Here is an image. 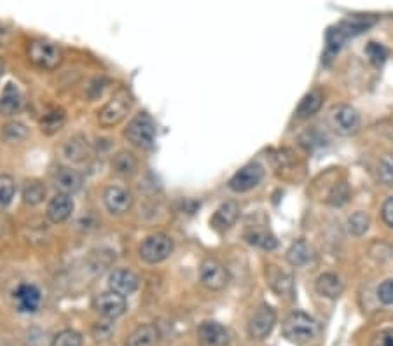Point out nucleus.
Wrapping results in <instances>:
<instances>
[{
    "mask_svg": "<svg viewBox=\"0 0 393 346\" xmlns=\"http://www.w3.org/2000/svg\"><path fill=\"white\" fill-rule=\"evenodd\" d=\"M283 336L296 345L311 341L319 336V322L304 311H294L283 322Z\"/></svg>",
    "mask_w": 393,
    "mask_h": 346,
    "instance_id": "1",
    "label": "nucleus"
},
{
    "mask_svg": "<svg viewBox=\"0 0 393 346\" xmlns=\"http://www.w3.org/2000/svg\"><path fill=\"white\" fill-rule=\"evenodd\" d=\"M29 58L33 65L44 70H56L63 62V51L58 44L46 39L32 40L29 46Z\"/></svg>",
    "mask_w": 393,
    "mask_h": 346,
    "instance_id": "2",
    "label": "nucleus"
},
{
    "mask_svg": "<svg viewBox=\"0 0 393 346\" xmlns=\"http://www.w3.org/2000/svg\"><path fill=\"white\" fill-rule=\"evenodd\" d=\"M125 135L129 144L135 147L149 149L156 140V123L147 112H140L129 121Z\"/></svg>",
    "mask_w": 393,
    "mask_h": 346,
    "instance_id": "3",
    "label": "nucleus"
},
{
    "mask_svg": "<svg viewBox=\"0 0 393 346\" xmlns=\"http://www.w3.org/2000/svg\"><path fill=\"white\" fill-rule=\"evenodd\" d=\"M173 252V240L165 233H154L147 236L140 245V259L147 264H159L168 259Z\"/></svg>",
    "mask_w": 393,
    "mask_h": 346,
    "instance_id": "4",
    "label": "nucleus"
},
{
    "mask_svg": "<svg viewBox=\"0 0 393 346\" xmlns=\"http://www.w3.org/2000/svg\"><path fill=\"white\" fill-rule=\"evenodd\" d=\"M133 98L128 91H119L115 97H112L98 112V123L104 128L118 126L131 108Z\"/></svg>",
    "mask_w": 393,
    "mask_h": 346,
    "instance_id": "5",
    "label": "nucleus"
},
{
    "mask_svg": "<svg viewBox=\"0 0 393 346\" xmlns=\"http://www.w3.org/2000/svg\"><path fill=\"white\" fill-rule=\"evenodd\" d=\"M329 123L334 131L343 137H351L360 130V115L351 105H336L329 115Z\"/></svg>",
    "mask_w": 393,
    "mask_h": 346,
    "instance_id": "6",
    "label": "nucleus"
},
{
    "mask_svg": "<svg viewBox=\"0 0 393 346\" xmlns=\"http://www.w3.org/2000/svg\"><path fill=\"white\" fill-rule=\"evenodd\" d=\"M262 179H264V168L259 163H250L232 175L231 181H229V189L234 192H247L257 188Z\"/></svg>",
    "mask_w": 393,
    "mask_h": 346,
    "instance_id": "7",
    "label": "nucleus"
},
{
    "mask_svg": "<svg viewBox=\"0 0 393 346\" xmlns=\"http://www.w3.org/2000/svg\"><path fill=\"white\" fill-rule=\"evenodd\" d=\"M276 324V311L275 308L269 306V304H261L257 308V311L254 313V317L250 318L248 322V336L252 339H257V341H262V339L268 338L271 334L273 327Z\"/></svg>",
    "mask_w": 393,
    "mask_h": 346,
    "instance_id": "8",
    "label": "nucleus"
},
{
    "mask_svg": "<svg viewBox=\"0 0 393 346\" xmlns=\"http://www.w3.org/2000/svg\"><path fill=\"white\" fill-rule=\"evenodd\" d=\"M200 281L210 290H222L229 281V273L217 259H204L200 264Z\"/></svg>",
    "mask_w": 393,
    "mask_h": 346,
    "instance_id": "9",
    "label": "nucleus"
},
{
    "mask_svg": "<svg viewBox=\"0 0 393 346\" xmlns=\"http://www.w3.org/2000/svg\"><path fill=\"white\" fill-rule=\"evenodd\" d=\"M138 277L128 267H119L109 274V290L119 294V296H131L138 288Z\"/></svg>",
    "mask_w": 393,
    "mask_h": 346,
    "instance_id": "10",
    "label": "nucleus"
},
{
    "mask_svg": "<svg viewBox=\"0 0 393 346\" xmlns=\"http://www.w3.org/2000/svg\"><path fill=\"white\" fill-rule=\"evenodd\" d=\"M104 203L112 215H125L133 206L131 192L119 186H109L104 191Z\"/></svg>",
    "mask_w": 393,
    "mask_h": 346,
    "instance_id": "11",
    "label": "nucleus"
},
{
    "mask_svg": "<svg viewBox=\"0 0 393 346\" xmlns=\"http://www.w3.org/2000/svg\"><path fill=\"white\" fill-rule=\"evenodd\" d=\"M95 308H97L98 313L105 318H119L121 315L126 313V297L125 296H119V294L112 293V290H107V293L100 294V296L95 299Z\"/></svg>",
    "mask_w": 393,
    "mask_h": 346,
    "instance_id": "12",
    "label": "nucleus"
},
{
    "mask_svg": "<svg viewBox=\"0 0 393 346\" xmlns=\"http://www.w3.org/2000/svg\"><path fill=\"white\" fill-rule=\"evenodd\" d=\"M198 339L203 346H229L231 334L218 322H203L198 327Z\"/></svg>",
    "mask_w": 393,
    "mask_h": 346,
    "instance_id": "13",
    "label": "nucleus"
},
{
    "mask_svg": "<svg viewBox=\"0 0 393 346\" xmlns=\"http://www.w3.org/2000/svg\"><path fill=\"white\" fill-rule=\"evenodd\" d=\"M84 177L83 173L77 172L74 168H68V166H61L54 173V186L60 191V195L72 196L83 188Z\"/></svg>",
    "mask_w": 393,
    "mask_h": 346,
    "instance_id": "14",
    "label": "nucleus"
},
{
    "mask_svg": "<svg viewBox=\"0 0 393 346\" xmlns=\"http://www.w3.org/2000/svg\"><path fill=\"white\" fill-rule=\"evenodd\" d=\"M15 301L18 303V310L23 313H35L42 303V294L39 287L33 283H22L15 290Z\"/></svg>",
    "mask_w": 393,
    "mask_h": 346,
    "instance_id": "15",
    "label": "nucleus"
},
{
    "mask_svg": "<svg viewBox=\"0 0 393 346\" xmlns=\"http://www.w3.org/2000/svg\"><path fill=\"white\" fill-rule=\"evenodd\" d=\"M238 217H240V205L236 201H225L215 210V213L210 219V224L215 231L222 233V231H227L229 227L234 226Z\"/></svg>",
    "mask_w": 393,
    "mask_h": 346,
    "instance_id": "16",
    "label": "nucleus"
},
{
    "mask_svg": "<svg viewBox=\"0 0 393 346\" xmlns=\"http://www.w3.org/2000/svg\"><path fill=\"white\" fill-rule=\"evenodd\" d=\"M72 212H74V199H72V196L60 195V192H58V195L47 203L46 215L53 224H63L65 220L70 219Z\"/></svg>",
    "mask_w": 393,
    "mask_h": 346,
    "instance_id": "17",
    "label": "nucleus"
},
{
    "mask_svg": "<svg viewBox=\"0 0 393 346\" xmlns=\"http://www.w3.org/2000/svg\"><path fill=\"white\" fill-rule=\"evenodd\" d=\"M25 98L16 84L8 83L0 93V112L4 115H15L23 108Z\"/></svg>",
    "mask_w": 393,
    "mask_h": 346,
    "instance_id": "18",
    "label": "nucleus"
},
{
    "mask_svg": "<svg viewBox=\"0 0 393 346\" xmlns=\"http://www.w3.org/2000/svg\"><path fill=\"white\" fill-rule=\"evenodd\" d=\"M314 288H316V293L320 296L329 297V299H337L343 294V281L337 274L323 273L314 281Z\"/></svg>",
    "mask_w": 393,
    "mask_h": 346,
    "instance_id": "19",
    "label": "nucleus"
},
{
    "mask_svg": "<svg viewBox=\"0 0 393 346\" xmlns=\"http://www.w3.org/2000/svg\"><path fill=\"white\" fill-rule=\"evenodd\" d=\"M159 339V331L156 325L145 324L136 327L131 334L126 338L125 346H154Z\"/></svg>",
    "mask_w": 393,
    "mask_h": 346,
    "instance_id": "20",
    "label": "nucleus"
},
{
    "mask_svg": "<svg viewBox=\"0 0 393 346\" xmlns=\"http://www.w3.org/2000/svg\"><path fill=\"white\" fill-rule=\"evenodd\" d=\"M268 280H269V285H271V288L276 294H280V296H292V293H294L292 274L278 270L276 266H269Z\"/></svg>",
    "mask_w": 393,
    "mask_h": 346,
    "instance_id": "21",
    "label": "nucleus"
},
{
    "mask_svg": "<svg viewBox=\"0 0 393 346\" xmlns=\"http://www.w3.org/2000/svg\"><path fill=\"white\" fill-rule=\"evenodd\" d=\"M322 104H323L322 91H319V90L310 91V93L304 94L303 100H300V104L297 105L296 115L299 117V120H307V117H311V115H314L320 110Z\"/></svg>",
    "mask_w": 393,
    "mask_h": 346,
    "instance_id": "22",
    "label": "nucleus"
},
{
    "mask_svg": "<svg viewBox=\"0 0 393 346\" xmlns=\"http://www.w3.org/2000/svg\"><path fill=\"white\" fill-rule=\"evenodd\" d=\"M311 257H313L311 249L307 247L306 242H303V240H297V242H294L292 245H290V249L287 250V261H289L290 266H294V267L304 266V264L310 263Z\"/></svg>",
    "mask_w": 393,
    "mask_h": 346,
    "instance_id": "23",
    "label": "nucleus"
},
{
    "mask_svg": "<svg viewBox=\"0 0 393 346\" xmlns=\"http://www.w3.org/2000/svg\"><path fill=\"white\" fill-rule=\"evenodd\" d=\"M327 51H326V58L327 60H330V56H334V54L337 53V51L341 49V47L346 44L348 39H351L350 35L346 33V30L343 28L341 25L337 26H332V28L327 30Z\"/></svg>",
    "mask_w": 393,
    "mask_h": 346,
    "instance_id": "24",
    "label": "nucleus"
},
{
    "mask_svg": "<svg viewBox=\"0 0 393 346\" xmlns=\"http://www.w3.org/2000/svg\"><path fill=\"white\" fill-rule=\"evenodd\" d=\"M112 168L119 175H133L138 168V159L129 151H121L112 159Z\"/></svg>",
    "mask_w": 393,
    "mask_h": 346,
    "instance_id": "25",
    "label": "nucleus"
},
{
    "mask_svg": "<svg viewBox=\"0 0 393 346\" xmlns=\"http://www.w3.org/2000/svg\"><path fill=\"white\" fill-rule=\"evenodd\" d=\"M23 203L29 206H37L44 201L46 198V186L40 181H29L23 186L22 191Z\"/></svg>",
    "mask_w": 393,
    "mask_h": 346,
    "instance_id": "26",
    "label": "nucleus"
},
{
    "mask_svg": "<svg viewBox=\"0 0 393 346\" xmlns=\"http://www.w3.org/2000/svg\"><path fill=\"white\" fill-rule=\"evenodd\" d=\"M245 240L247 243L250 245L259 247V249H264V250H275L278 247V240L268 233V231H262V229H252L245 233Z\"/></svg>",
    "mask_w": 393,
    "mask_h": 346,
    "instance_id": "27",
    "label": "nucleus"
},
{
    "mask_svg": "<svg viewBox=\"0 0 393 346\" xmlns=\"http://www.w3.org/2000/svg\"><path fill=\"white\" fill-rule=\"evenodd\" d=\"M88 149L86 140H81V138H70V140L65 144L63 154L68 161H84L88 158Z\"/></svg>",
    "mask_w": 393,
    "mask_h": 346,
    "instance_id": "28",
    "label": "nucleus"
},
{
    "mask_svg": "<svg viewBox=\"0 0 393 346\" xmlns=\"http://www.w3.org/2000/svg\"><path fill=\"white\" fill-rule=\"evenodd\" d=\"M65 124V114L61 110H53L47 112L46 115L40 121V130L46 135L56 133L58 130H61V126Z\"/></svg>",
    "mask_w": 393,
    "mask_h": 346,
    "instance_id": "29",
    "label": "nucleus"
},
{
    "mask_svg": "<svg viewBox=\"0 0 393 346\" xmlns=\"http://www.w3.org/2000/svg\"><path fill=\"white\" fill-rule=\"evenodd\" d=\"M346 226L351 235L362 236L365 231L369 229V226H371V219H369V215L365 212H355L353 215L348 219Z\"/></svg>",
    "mask_w": 393,
    "mask_h": 346,
    "instance_id": "30",
    "label": "nucleus"
},
{
    "mask_svg": "<svg viewBox=\"0 0 393 346\" xmlns=\"http://www.w3.org/2000/svg\"><path fill=\"white\" fill-rule=\"evenodd\" d=\"M16 195L15 179L11 175H0V206H8Z\"/></svg>",
    "mask_w": 393,
    "mask_h": 346,
    "instance_id": "31",
    "label": "nucleus"
},
{
    "mask_svg": "<svg viewBox=\"0 0 393 346\" xmlns=\"http://www.w3.org/2000/svg\"><path fill=\"white\" fill-rule=\"evenodd\" d=\"M378 179L383 186H393V154H385L379 159Z\"/></svg>",
    "mask_w": 393,
    "mask_h": 346,
    "instance_id": "32",
    "label": "nucleus"
},
{
    "mask_svg": "<svg viewBox=\"0 0 393 346\" xmlns=\"http://www.w3.org/2000/svg\"><path fill=\"white\" fill-rule=\"evenodd\" d=\"M51 346H83V336L74 329H65L54 336Z\"/></svg>",
    "mask_w": 393,
    "mask_h": 346,
    "instance_id": "33",
    "label": "nucleus"
},
{
    "mask_svg": "<svg viewBox=\"0 0 393 346\" xmlns=\"http://www.w3.org/2000/svg\"><path fill=\"white\" fill-rule=\"evenodd\" d=\"M365 53H367L369 60H371L372 65L379 67L386 62V58H388V49H386L383 44L378 42H369L367 47H365Z\"/></svg>",
    "mask_w": 393,
    "mask_h": 346,
    "instance_id": "34",
    "label": "nucleus"
},
{
    "mask_svg": "<svg viewBox=\"0 0 393 346\" xmlns=\"http://www.w3.org/2000/svg\"><path fill=\"white\" fill-rule=\"evenodd\" d=\"M4 137L13 142L25 140L29 137V128L23 123H9L4 126Z\"/></svg>",
    "mask_w": 393,
    "mask_h": 346,
    "instance_id": "35",
    "label": "nucleus"
},
{
    "mask_svg": "<svg viewBox=\"0 0 393 346\" xmlns=\"http://www.w3.org/2000/svg\"><path fill=\"white\" fill-rule=\"evenodd\" d=\"M348 196H350V189H348V186L344 184V182H339V184L334 186L332 191L329 192L327 201L334 206H341L348 201Z\"/></svg>",
    "mask_w": 393,
    "mask_h": 346,
    "instance_id": "36",
    "label": "nucleus"
},
{
    "mask_svg": "<svg viewBox=\"0 0 393 346\" xmlns=\"http://www.w3.org/2000/svg\"><path fill=\"white\" fill-rule=\"evenodd\" d=\"M378 299L386 306L393 304V280L383 281L378 287Z\"/></svg>",
    "mask_w": 393,
    "mask_h": 346,
    "instance_id": "37",
    "label": "nucleus"
},
{
    "mask_svg": "<svg viewBox=\"0 0 393 346\" xmlns=\"http://www.w3.org/2000/svg\"><path fill=\"white\" fill-rule=\"evenodd\" d=\"M372 346H393V329H385L376 334Z\"/></svg>",
    "mask_w": 393,
    "mask_h": 346,
    "instance_id": "38",
    "label": "nucleus"
},
{
    "mask_svg": "<svg viewBox=\"0 0 393 346\" xmlns=\"http://www.w3.org/2000/svg\"><path fill=\"white\" fill-rule=\"evenodd\" d=\"M381 215H383V220L386 222V226L393 227V196L385 201V205H383V208H381Z\"/></svg>",
    "mask_w": 393,
    "mask_h": 346,
    "instance_id": "39",
    "label": "nucleus"
},
{
    "mask_svg": "<svg viewBox=\"0 0 393 346\" xmlns=\"http://www.w3.org/2000/svg\"><path fill=\"white\" fill-rule=\"evenodd\" d=\"M4 72V62H2V58H0V76Z\"/></svg>",
    "mask_w": 393,
    "mask_h": 346,
    "instance_id": "40",
    "label": "nucleus"
}]
</instances>
